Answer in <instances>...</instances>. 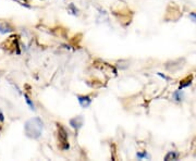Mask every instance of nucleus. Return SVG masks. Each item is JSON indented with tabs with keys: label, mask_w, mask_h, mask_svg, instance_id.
<instances>
[{
	"label": "nucleus",
	"mask_w": 196,
	"mask_h": 161,
	"mask_svg": "<svg viewBox=\"0 0 196 161\" xmlns=\"http://www.w3.org/2000/svg\"><path fill=\"white\" fill-rule=\"evenodd\" d=\"M58 125H59V133L58 134H59V140L61 143V149L62 150H68L70 148L68 144V134H67V132H65V130L62 126L60 124H58Z\"/></svg>",
	"instance_id": "2"
},
{
	"label": "nucleus",
	"mask_w": 196,
	"mask_h": 161,
	"mask_svg": "<svg viewBox=\"0 0 196 161\" xmlns=\"http://www.w3.org/2000/svg\"><path fill=\"white\" fill-rule=\"evenodd\" d=\"M24 98H25L26 102H27V104L30 106V108L32 109V110H35V104H33V101L31 100V98H30V97H28V96L26 95V94H24Z\"/></svg>",
	"instance_id": "9"
},
{
	"label": "nucleus",
	"mask_w": 196,
	"mask_h": 161,
	"mask_svg": "<svg viewBox=\"0 0 196 161\" xmlns=\"http://www.w3.org/2000/svg\"><path fill=\"white\" fill-rule=\"evenodd\" d=\"M172 98L174 101L177 102H180V101H182L184 99V91L182 89H178V91H175L173 94H172Z\"/></svg>",
	"instance_id": "6"
},
{
	"label": "nucleus",
	"mask_w": 196,
	"mask_h": 161,
	"mask_svg": "<svg viewBox=\"0 0 196 161\" xmlns=\"http://www.w3.org/2000/svg\"><path fill=\"white\" fill-rule=\"evenodd\" d=\"M184 82H186V83H182V82H181L179 89H183L184 87H186V86H188V85H191V84H192V77H190L188 81H184Z\"/></svg>",
	"instance_id": "10"
},
{
	"label": "nucleus",
	"mask_w": 196,
	"mask_h": 161,
	"mask_svg": "<svg viewBox=\"0 0 196 161\" xmlns=\"http://www.w3.org/2000/svg\"><path fill=\"white\" fill-rule=\"evenodd\" d=\"M77 100H79V104L81 106L82 108H87V107H90V104H92V98H90V96H81L79 95L77 96Z\"/></svg>",
	"instance_id": "4"
},
{
	"label": "nucleus",
	"mask_w": 196,
	"mask_h": 161,
	"mask_svg": "<svg viewBox=\"0 0 196 161\" xmlns=\"http://www.w3.org/2000/svg\"><path fill=\"white\" fill-rule=\"evenodd\" d=\"M179 157H180V153L178 151H169L166 156H165L163 159H165V161H171V160L177 161L179 159Z\"/></svg>",
	"instance_id": "5"
},
{
	"label": "nucleus",
	"mask_w": 196,
	"mask_h": 161,
	"mask_svg": "<svg viewBox=\"0 0 196 161\" xmlns=\"http://www.w3.org/2000/svg\"><path fill=\"white\" fill-rule=\"evenodd\" d=\"M190 17L192 19L193 22H196V12H191V13H190Z\"/></svg>",
	"instance_id": "12"
},
{
	"label": "nucleus",
	"mask_w": 196,
	"mask_h": 161,
	"mask_svg": "<svg viewBox=\"0 0 196 161\" xmlns=\"http://www.w3.org/2000/svg\"><path fill=\"white\" fill-rule=\"evenodd\" d=\"M69 9H72V11H73V14H77V9L74 7V4L73 3H71L70 6H69Z\"/></svg>",
	"instance_id": "11"
},
{
	"label": "nucleus",
	"mask_w": 196,
	"mask_h": 161,
	"mask_svg": "<svg viewBox=\"0 0 196 161\" xmlns=\"http://www.w3.org/2000/svg\"><path fill=\"white\" fill-rule=\"evenodd\" d=\"M158 75H159V76H161L162 78H165V79H167V81H169V79H170V78L168 77V76H166V75H162L161 73H158Z\"/></svg>",
	"instance_id": "14"
},
{
	"label": "nucleus",
	"mask_w": 196,
	"mask_h": 161,
	"mask_svg": "<svg viewBox=\"0 0 196 161\" xmlns=\"http://www.w3.org/2000/svg\"><path fill=\"white\" fill-rule=\"evenodd\" d=\"M44 129V122L40 117H33L25 122L24 124V131L27 137L33 139H38L42 136Z\"/></svg>",
	"instance_id": "1"
},
{
	"label": "nucleus",
	"mask_w": 196,
	"mask_h": 161,
	"mask_svg": "<svg viewBox=\"0 0 196 161\" xmlns=\"http://www.w3.org/2000/svg\"><path fill=\"white\" fill-rule=\"evenodd\" d=\"M83 124H84V120H83V117H82V115L75 117L70 120V125L76 131L80 130L82 126H83Z\"/></svg>",
	"instance_id": "3"
},
{
	"label": "nucleus",
	"mask_w": 196,
	"mask_h": 161,
	"mask_svg": "<svg viewBox=\"0 0 196 161\" xmlns=\"http://www.w3.org/2000/svg\"><path fill=\"white\" fill-rule=\"evenodd\" d=\"M136 158L138 159V160H143V159H149L150 156L147 153V151H143V152H137Z\"/></svg>",
	"instance_id": "8"
},
{
	"label": "nucleus",
	"mask_w": 196,
	"mask_h": 161,
	"mask_svg": "<svg viewBox=\"0 0 196 161\" xmlns=\"http://www.w3.org/2000/svg\"><path fill=\"white\" fill-rule=\"evenodd\" d=\"M3 120H4L3 113H2V111L0 110V122H3Z\"/></svg>",
	"instance_id": "13"
},
{
	"label": "nucleus",
	"mask_w": 196,
	"mask_h": 161,
	"mask_svg": "<svg viewBox=\"0 0 196 161\" xmlns=\"http://www.w3.org/2000/svg\"><path fill=\"white\" fill-rule=\"evenodd\" d=\"M13 28L12 27H10L8 24H6V23H0V33H2V34H6V33H10V32H12Z\"/></svg>",
	"instance_id": "7"
}]
</instances>
